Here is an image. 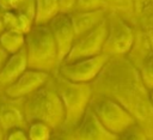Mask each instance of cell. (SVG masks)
Returning a JSON list of instances; mask_svg holds the SVG:
<instances>
[{
	"instance_id": "obj_25",
	"label": "cell",
	"mask_w": 153,
	"mask_h": 140,
	"mask_svg": "<svg viewBox=\"0 0 153 140\" xmlns=\"http://www.w3.org/2000/svg\"><path fill=\"white\" fill-rule=\"evenodd\" d=\"M149 102H151V104H152V106H153V89H152L151 92H149Z\"/></svg>"
},
{
	"instance_id": "obj_7",
	"label": "cell",
	"mask_w": 153,
	"mask_h": 140,
	"mask_svg": "<svg viewBox=\"0 0 153 140\" xmlns=\"http://www.w3.org/2000/svg\"><path fill=\"white\" fill-rule=\"evenodd\" d=\"M108 36L104 42L103 53L110 55L126 54L134 43V32L129 25L121 19L109 20Z\"/></svg>"
},
{
	"instance_id": "obj_19",
	"label": "cell",
	"mask_w": 153,
	"mask_h": 140,
	"mask_svg": "<svg viewBox=\"0 0 153 140\" xmlns=\"http://www.w3.org/2000/svg\"><path fill=\"white\" fill-rule=\"evenodd\" d=\"M105 8V0H76L73 11H88Z\"/></svg>"
},
{
	"instance_id": "obj_12",
	"label": "cell",
	"mask_w": 153,
	"mask_h": 140,
	"mask_svg": "<svg viewBox=\"0 0 153 140\" xmlns=\"http://www.w3.org/2000/svg\"><path fill=\"white\" fill-rule=\"evenodd\" d=\"M26 68L29 67L26 51L24 47L19 51L10 54L4 65L0 67V84L6 87L11 83H13Z\"/></svg>"
},
{
	"instance_id": "obj_18",
	"label": "cell",
	"mask_w": 153,
	"mask_h": 140,
	"mask_svg": "<svg viewBox=\"0 0 153 140\" xmlns=\"http://www.w3.org/2000/svg\"><path fill=\"white\" fill-rule=\"evenodd\" d=\"M26 132H27L29 139L31 140H47L51 136L53 128L43 121L33 120L27 122Z\"/></svg>"
},
{
	"instance_id": "obj_4",
	"label": "cell",
	"mask_w": 153,
	"mask_h": 140,
	"mask_svg": "<svg viewBox=\"0 0 153 140\" xmlns=\"http://www.w3.org/2000/svg\"><path fill=\"white\" fill-rule=\"evenodd\" d=\"M93 111L104 124V127L112 134L120 135L130 126L136 123L134 115L118 101L109 97L99 99L93 106Z\"/></svg>"
},
{
	"instance_id": "obj_2",
	"label": "cell",
	"mask_w": 153,
	"mask_h": 140,
	"mask_svg": "<svg viewBox=\"0 0 153 140\" xmlns=\"http://www.w3.org/2000/svg\"><path fill=\"white\" fill-rule=\"evenodd\" d=\"M23 104L27 122L39 120L48 123L53 129L63 124L65 108L54 80L49 79L42 87L25 97Z\"/></svg>"
},
{
	"instance_id": "obj_3",
	"label": "cell",
	"mask_w": 153,
	"mask_h": 140,
	"mask_svg": "<svg viewBox=\"0 0 153 140\" xmlns=\"http://www.w3.org/2000/svg\"><path fill=\"white\" fill-rule=\"evenodd\" d=\"M54 84L65 108V121L62 126L73 129L88 108L93 93L92 85L91 83L71 81L60 74L54 79Z\"/></svg>"
},
{
	"instance_id": "obj_16",
	"label": "cell",
	"mask_w": 153,
	"mask_h": 140,
	"mask_svg": "<svg viewBox=\"0 0 153 140\" xmlns=\"http://www.w3.org/2000/svg\"><path fill=\"white\" fill-rule=\"evenodd\" d=\"M36 17L35 23H48L60 12L57 0H35Z\"/></svg>"
},
{
	"instance_id": "obj_26",
	"label": "cell",
	"mask_w": 153,
	"mask_h": 140,
	"mask_svg": "<svg viewBox=\"0 0 153 140\" xmlns=\"http://www.w3.org/2000/svg\"><path fill=\"white\" fill-rule=\"evenodd\" d=\"M2 130H4V129H2V127H1V124H0V138L4 136V135H2Z\"/></svg>"
},
{
	"instance_id": "obj_1",
	"label": "cell",
	"mask_w": 153,
	"mask_h": 140,
	"mask_svg": "<svg viewBox=\"0 0 153 140\" xmlns=\"http://www.w3.org/2000/svg\"><path fill=\"white\" fill-rule=\"evenodd\" d=\"M27 67L53 72L60 66L57 45L47 23H35L25 34Z\"/></svg>"
},
{
	"instance_id": "obj_10",
	"label": "cell",
	"mask_w": 153,
	"mask_h": 140,
	"mask_svg": "<svg viewBox=\"0 0 153 140\" xmlns=\"http://www.w3.org/2000/svg\"><path fill=\"white\" fill-rule=\"evenodd\" d=\"M73 138L75 139H102V140H110L116 139L117 135L109 132L104 124L100 122L93 109H88L85 111L84 116L79 121V123L72 129Z\"/></svg>"
},
{
	"instance_id": "obj_5",
	"label": "cell",
	"mask_w": 153,
	"mask_h": 140,
	"mask_svg": "<svg viewBox=\"0 0 153 140\" xmlns=\"http://www.w3.org/2000/svg\"><path fill=\"white\" fill-rule=\"evenodd\" d=\"M110 56L100 53L94 56L81 57L60 63L57 71L63 78L75 83H91L94 80L109 62Z\"/></svg>"
},
{
	"instance_id": "obj_8",
	"label": "cell",
	"mask_w": 153,
	"mask_h": 140,
	"mask_svg": "<svg viewBox=\"0 0 153 140\" xmlns=\"http://www.w3.org/2000/svg\"><path fill=\"white\" fill-rule=\"evenodd\" d=\"M47 24L57 45L60 62H62L68 55L76 38V34H75L69 12H59Z\"/></svg>"
},
{
	"instance_id": "obj_14",
	"label": "cell",
	"mask_w": 153,
	"mask_h": 140,
	"mask_svg": "<svg viewBox=\"0 0 153 140\" xmlns=\"http://www.w3.org/2000/svg\"><path fill=\"white\" fill-rule=\"evenodd\" d=\"M4 23H5V29H11V30L26 34L35 24V19L23 13L5 11Z\"/></svg>"
},
{
	"instance_id": "obj_13",
	"label": "cell",
	"mask_w": 153,
	"mask_h": 140,
	"mask_svg": "<svg viewBox=\"0 0 153 140\" xmlns=\"http://www.w3.org/2000/svg\"><path fill=\"white\" fill-rule=\"evenodd\" d=\"M76 36L93 29L106 18L105 8L88 10V11H71L69 12Z\"/></svg>"
},
{
	"instance_id": "obj_22",
	"label": "cell",
	"mask_w": 153,
	"mask_h": 140,
	"mask_svg": "<svg viewBox=\"0 0 153 140\" xmlns=\"http://www.w3.org/2000/svg\"><path fill=\"white\" fill-rule=\"evenodd\" d=\"M60 6V12H71L74 8L76 0H57Z\"/></svg>"
},
{
	"instance_id": "obj_6",
	"label": "cell",
	"mask_w": 153,
	"mask_h": 140,
	"mask_svg": "<svg viewBox=\"0 0 153 140\" xmlns=\"http://www.w3.org/2000/svg\"><path fill=\"white\" fill-rule=\"evenodd\" d=\"M108 29H109V22L108 18H105L93 29L76 36L68 55L63 61H72L81 57L94 56L103 53L104 42L108 36Z\"/></svg>"
},
{
	"instance_id": "obj_11",
	"label": "cell",
	"mask_w": 153,
	"mask_h": 140,
	"mask_svg": "<svg viewBox=\"0 0 153 140\" xmlns=\"http://www.w3.org/2000/svg\"><path fill=\"white\" fill-rule=\"evenodd\" d=\"M20 101L6 95L4 98H0V124L5 132L13 127L26 128L27 121L24 112V104L19 103Z\"/></svg>"
},
{
	"instance_id": "obj_21",
	"label": "cell",
	"mask_w": 153,
	"mask_h": 140,
	"mask_svg": "<svg viewBox=\"0 0 153 140\" xmlns=\"http://www.w3.org/2000/svg\"><path fill=\"white\" fill-rule=\"evenodd\" d=\"M6 139L10 140H25L29 139L27 132L25 127H13L6 130V134L4 135Z\"/></svg>"
},
{
	"instance_id": "obj_17",
	"label": "cell",
	"mask_w": 153,
	"mask_h": 140,
	"mask_svg": "<svg viewBox=\"0 0 153 140\" xmlns=\"http://www.w3.org/2000/svg\"><path fill=\"white\" fill-rule=\"evenodd\" d=\"M0 6L4 11L23 13L32 19L36 17L35 0H0Z\"/></svg>"
},
{
	"instance_id": "obj_20",
	"label": "cell",
	"mask_w": 153,
	"mask_h": 140,
	"mask_svg": "<svg viewBox=\"0 0 153 140\" xmlns=\"http://www.w3.org/2000/svg\"><path fill=\"white\" fill-rule=\"evenodd\" d=\"M142 81L146 84V86L153 89V55L143 63L142 71H141Z\"/></svg>"
},
{
	"instance_id": "obj_24",
	"label": "cell",
	"mask_w": 153,
	"mask_h": 140,
	"mask_svg": "<svg viewBox=\"0 0 153 140\" xmlns=\"http://www.w3.org/2000/svg\"><path fill=\"white\" fill-rule=\"evenodd\" d=\"M4 14H5V11L1 8V6H0V34H1V31L5 29V23H4Z\"/></svg>"
},
{
	"instance_id": "obj_9",
	"label": "cell",
	"mask_w": 153,
	"mask_h": 140,
	"mask_svg": "<svg viewBox=\"0 0 153 140\" xmlns=\"http://www.w3.org/2000/svg\"><path fill=\"white\" fill-rule=\"evenodd\" d=\"M49 79V72L26 68L13 83L5 87V95L11 98L23 99L42 87Z\"/></svg>"
},
{
	"instance_id": "obj_23",
	"label": "cell",
	"mask_w": 153,
	"mask_h": 140,
	"mask_svg": "<svg viewBox=\"0 0 153 140\" xmlns=\"http://www.w3.org/2000/svg\"><path fill=\"white\" fill-rule=\"evenodd\" d=\"M8 55H10V54H8V53L0 45V67L4 65V62L6 61V59H7Z\"/></svg>"
},
{
	"instance_id": "obj_15",
	"label": "cell",
	"mask_w": 153,
	"mask_h": 140,
	"mask_svg": "<svg viewBox=\"0 0 153 140\" xmlns=\"http://www.w3.org/2000/svg\"><path fill=\"white\" fill-rule=\"evenodd\" d=\"M0 45L8 54L19 51L25 47V34L11 29H4L0 34Z\"/></svg>"
}]
</instances>
